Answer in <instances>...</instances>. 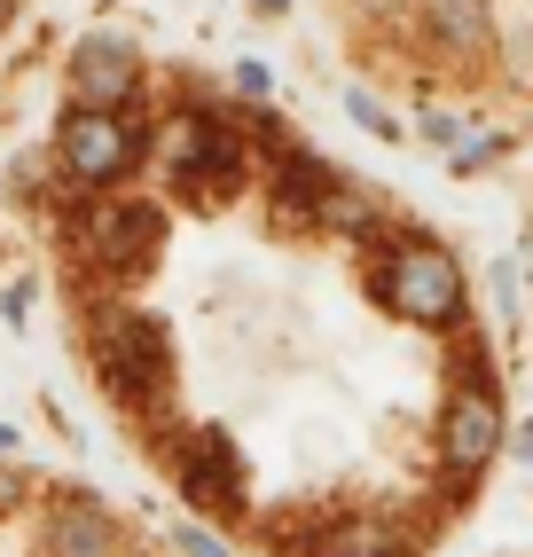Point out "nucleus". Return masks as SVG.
Listing matches in <instances>:
<instances>
[{"mask_svg": "<svg viewBox=\"0 0 533 557\" xmlns=\"http://www.w3.org/2000/svg\"><path fill=\"white\" fill-rule=\"evenodd\" d=\"M376 299L416 330H447L463 322V268L439 244H393L376 259Z\"/></svg>", "mask_w": 533, "mask_h": 557, "instance_id": "obj_1", "label": "nucleus"}, {"mask_svg": "<svg viewBox=\"0 0 533 557\" xmlns=\"http://www.w3.org/2000/svg\"><path fill=\"white\" fill-rule=\"evenodd\" d=\"M158 158H165V181L181 197H212V189H236L244 141L220 119H204V110H173V119L158 126Z\"/></svg>", "mask_w": 533, "mask_h": 557, "instance_id": "obj_2", "label": "nucleus"}, {"mask_svg": "<svg viewBox=\"0 0 533 557\" xmlns=\"http://www.w3.org/2000/svg\"><path fill=\"white\" fill-rule=\"evenodd\" d=\"M95 361H102V377L119 385V400H158L165 385V322H149V314H110L102 322V338H95Z\"/></svg>", "mask_w": 533, "mask_h": 557, "instance_id": "obj_3", "label": "nucleus"}, {"mask_svg": "<svg viewBox=\"0 0 533 557\" xmlns=\"http://www.w3.org/2000/svg\"><path fill=\"white\" fill-rule=\"evenodd\" d=\"M55 150H63V173L71 181H119L141 150H134V126L119 119V110H71L63 134H55Z\"/></svg>", "mask_w": 533, "mask_h": 557, "instance_id": "obj_4", "label": "nucleus"}, {"mask_svg": "<svg viewBox=\"0 0 533 557\" xmlns=\"http://www.w3.org/2000/svg\"><path fill=\"white\" fill-rule=\"evenodd\" d=\"M494 448H503V400L486 385H463L455 408H447V424H439V456H447L455 479H471V471H486Z\"/></svg>", "mask_w": 533, "mask_h": 557, "instance_id": "obj_5", "label": "nucleus"}, {"mask_svg": "<svg viewBox=\"0 0 533 557\" xmlns=\"http://www.w3.org/2000/svg\"><path fill=\"white\" fill-rule=\"evenodd\" d=\"M134 79H141V63H134V48L119 32H95V40H79V55H71V102L79 110H126Z\"/></svg>", "mask_w": 533, "mask_h": 557, "instance_id": "obj_6", "label": "nucleus"}, {"mask_svg": "<svg viewBox=\"0 0 533 557\" xmlns=\"http://www.w3.org/2000/svg\"><path fill=\"white\" fill-rule=\"evenodd\" d=\"M87 236H95V251H102V268L141 275L149 244H158V205H95Z\"/></svg>", "mask_w": 533, "mask_h": 557, "instance_id": "obj_7", "label": "nucleus"}, {"mask_svg": "<svg viewBox=\"0 0 533 557\" xmlns=\"http://www.w3.org/2000/svg\"><path fill=\"white\" fill-rule=\"evenodd\" d=\"M181 487H188V503H204V510L244 503V463H236V448H227L220 432H204L197 448L181 456Z\"/></svg>", "mask_w": 533, "mask_h": 557, "instance_id": "obj_8", "label": "nucleus"}, {"mask_svg": "<svg viewBox=\"0 0 533 557\" xmlns=\"http://www.w3.org/2000/svg\"><path fill=\"white\" fill-rule=\"evenodd\" d=\"M55 557H110V518L87 510V503H71L55 518Z\"/></svg>", "mask_w": 533, "mask_h": 557, "instance_id": "obj_9", "label": "nucleus"}, {"mask_svg": "<svg viewBox=\"0 0 533 557\" xmlns=\"http://www.w3.org/2000/svg\"><path fill=\"white\" fill-rule=\"evenodd\" d=\"M432 32H439V40H455V48L486 40V0H432Z\"/></svg>", "mask_w": 533, "mask_h": 557, "instance_id": "obj_10", "label": "nucleus"}, {"mask_svg": "<svg viewBox=\"0 0 533 557\" xmlns=\"http://www.w3.org/2000/svg\"><path fill=\"white\" fill-rule=\"evenodd\" d=\"M346 110H354L369 134H393V119H385V102H376V95H361V87H354V95H346Z\"/></svg>", "mask_w": 533, "mask_h": 557, "instance_id": "obj_11", "label": "nucleus"}, {"mask_svg": "<svg viewBox=\"0 0 533 557\" xmlns=\"http://www.w3.org/2000/svg\"><path fill=\"white\" fill-rule=\"evenodd\" d=\"M173 542H181V557H227L212 534H197V527H173Z\"/></svg>", "mask_w": 533, "mask_h": 557, "instance_id": "obj_12", "label": "nucleus"}, {"mask_svg": "<svg viewBox=\"0 0 533 557\" xmlns=\"http://www.w3.org/2000/svg\"><path fill=\"white\" fill-rule=\"evenodd\" d=\"M236 87H244V95L259 102V95H266V87H275V79H266V63H236Z\"/></svg>", "mask_w": 533, "mask_h": 557, "instance_id": "obj_13", "label": "nucleus"}, {"mask_svg": "<svg viewBox=\"0 0 533 557\" xmlns=\"http://www.w3.org/2000/svg\"><path fill=\"white\" fill-rule=\"evenodd\" d=\"M486 158H494V141H463V150H455L447 165H455V173H471V165H486Z\"/></svg>", "mask_w": 533, "mask_h": 557, "instance_id": "obj_14", "label": "nucleus"}, {"mask_svg": "<svg viewBox=\"0 0 533 557\" xmlns=\"http://www.w3.org/2000/svg\"><path fill=\"white\" fill-rule=\"evenodd\" d=\"M518 456H525V463H533V424H518Z\"/></svg>", "mask_w": 533, "mask_h": 557, "instance_id": "obj_15", "label": "nucleus"}, {"mask_svg": "<svg viewBox=\"0 0 533 557\" xmlns=\"http://www.w3.org/2000/svg\"><path fill=\"white\" fill-rule=\"evenodd\" d=\"M518 268H525V275H533V228H525V259H518Z\"/></svg>", "mask_w": 533, "mask_h": 557, "instance_id": "obj_16", "label": "nucleus"}, {"mask_svg": "<svg viewBox=\"0 0 533 557\" xmlns=\"http://www.w3.org/2000/svg\"><path fill=\"white\" fill-rule=\"evenodd\" d=\"M0 448H16V432H9V424H0Z\"/></svg>", "mask_w": 533, "mask_h": 557, "instance_id": "obj_17", "label": "nucleus"}, {"mask_svg": "<svg viewBox=\"0 0 533 557\" xmlns=\"http://www.w3.org/2000/svg\"><path fill=\"white\" fill-rule=\"evenodd\" d=\"M259 9H283V0H259Z\"/></svg>", "mask_w": 533, "mask_h": 557, "instance_id": "obj_18", "label": "nucleus"}, {"mask_svg": "<svg viewBox=\"0 0 533 557\" xmlns=\"http://www.w3.org/2000/svg\"><path fill=\"white\" fill-rule=\"evenodd\" d=\"M0 16H9V0H0Z\"/></svg>", "mask_w": 533, "mask_h": 557, "instance_id": "obj_19", "label": "nucleus"}]
</instances>
